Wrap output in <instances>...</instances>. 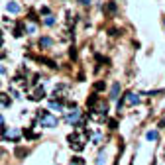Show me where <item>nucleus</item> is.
I'll list each match as a JSON object with an SVG mask.
<instances>
[{
	"label": "nucleus",
	"instance_id": "obj_7",
	"mask_svg": "<svg viewBox=\"0 0 165 165\" xmlns=\"http://www.w3.org/2000/svg\"><path fill=\"white\" fill-rule=\"evenodd\" d=\"M30 98H31V100H41V98H45V90L41 89V87H39V89H35L34 93L30 94Z\"/></svg>",
	"mask_w": 165,
	"mask_h": 165
},
{
	"label": "nucleus",
	"instance_id": "obj_24",
	"mask_svg": "<svg viewBox=\"0 0 165 165\" xmlns=\"http://www.w3.org/2000/svg\"><path fill=\"white\" fill-rule=\"evenodd\" d=\"M79 2H81V4H85V6H87V4H90V0H79Z\"/></svg>",
	"mask_w": 165,
	"mask_h": 165
},
{
	"label": "nucleus",
	"instance_id": "obj_8",
	"mask_svg": "<svg viewBox=\"0 0 165 165\" xmlns=\"http://www.w3.org/2000/svg\"><path fill=\"white\" fill-rule=\"evenodd\" d=\"M10 104H12L10 97H8V94H4V93H0V106H2V108H8Z\"/></svg>",
	"mask_w": 165,
	"mask_h": 165
},
{
	"label": "nucleus",
	"instance_id": "obj_25",
	"mask_svg": "<svg viewBox=\"0 0 165 165\" xmlns=\"http://www.w3.org/2000/svg\"><path fill=\"white\" fill-rule=\"evenodd\" d=\"M0 126H4V118H2V116H0Z\"/></svg>",
	"mask_w": 165,
	"mask_h": 165
},
{
	"label": "nucleus",
	"instance_id": "obj_22",
	"mask_svg": "<svg viewBox=\"0 0 165 165\" xmlns=\"http://www.w3.org/2000/svg\"><path fill=\"white\" fill-rule=\"evenodd\" d=\"M69 55H71L73 59H75V57H77V51H75V47H71V51H69Z\"/></svg>",
	"mask_w": 165,
	"mask_h": 165
},
{
	"label": "nucleus",
	"instance_id": "obj_14",
	"mask_svg": "<svg viewBox=\"0 0 165 165\" xmlns=\"http://www.w3.org/2000/svg\"><path fill=\"white\" fill-rule=\"evenodd\" d=\"M146 138H147V140H157V130H150V132H147V134H146Z\"/></svg>",
	"mask_w": 165,
	"mask_h": 165
},
{
	"label": "nucleus",
	"instance_id": "obj_17",
	"mask_svg": "<svg viewBox=\"0 0 165 165\" xmlns=\"http://www.w3.org/2000/svg\"><path fill=\"white\" fill-rule=\"evenodd\" d=\"M45 24H47V26H53V24H55V18H53L51 14H47V16H45Z\"/></svg>",
	"mask_w": 165,
	"mask_h": 165
},
{
	"label": "nucleus",
	"instance_id": "obj_11",
	"mask_svg": "<svg viewBox=\"0 0 165 165\" xmlns=\"http://www.w3.org/2000/svg\"><path fill=\"white\" fill-rule=\"evenodd\" d=\"M51 45H53V41L49 38H41L39 39V47H51Z\"/></svg>",
	"mask_w": 165,
	"mask_h": 165
},
{
	"label": "nucleus",
	"instance_id": "obj_13",
	"mask_svg": "<svg viewBox=\"0 0 165 165\" xmlns=\"http://www.w3.org/2000/svg\"><path fill=\"white\" fill-rule=\"evenodd\" d=\"M104 163H106V151H100L98 159H97V165H104Z\"/></svg>",
	"mask_w": 165,
	"mask_h": 165
},
{
	"label": "nucleus",
	"instance_id": "obj_26",
	"mask_svg": "<svg viewBox=\"0 0 165 165\" xmlns=\"http://www.w3.org/2000/svg\"><path fill=\"white\" fill-rule=\"evenodd\" d=\"M4 155V150H2V147H0V157H2Z\"/></svg>",
	"mask_w": 165,
	"mask_h": 165
},
{
	"label": "nucleus",
	"instance_id": "obj_5",
	"mask_svg": "<svg viewBox=\"0 0 165 165\" xmlns=\"http://www.w3.org/2000/svg\"><path fill=\"white\" fill-rule=\"evenodd\" d=\"M20 136H22V134H20V130H16V128H10V130H8V128H4V130H2V138H4V140L18 142Z\"/></svg>",
	"mask_w": 165,
	"mask_h": 165
},
{
	"label": "nucleus",
	"instance_id": "obj_4",
	"mask_svg": "<svg viewBox=\"0 0 165 165\" xmlns=\"http://www.w3.org/2000/svg\"><path fill=\"white\" fill-rule=\"evenodd\" d=\"M140 94H136V93H126V97L122 98V102H118V108L122 104H128V106H136V104H140Z\"/></svg>",
	"mask_w": 165,
	"mask_h": 165
},
{
	"label": "nucleus",
	"instance_id": "obj_2",
	"mask_svg": "<svg viewBox=\"0 0 165 165\" xmlns=\"http://www.w3.org/2000/svg\"><path fill=\"white\" fill-rule=\"evenodd\" d=\"M38 122L41 124V128H57V124H59L57 116H53L47 110H38Z\"/></svg>",
	"mask_w": 165,
	"mask_h": 165
},
{
	"label": "nucleus",
	"instance_id": "obj_6",
	"mask_svg": "<svg viewBox=\"0 0 165 165\" xmlns=\"http://www.w3.org/2000/svg\"><path fill=\"white\" fill-rule=\"evenodd\" d=\"M67 85H59V87H55V90H53V100H57V98H65V94H67Z\"/></svg>",
	"mask_w": 165,
	"mask_h": 165
},
{
	"label": "nucleus",
	"instance_id": "obj_16",
	"mask_svg": "<svg viewBox=\"0 0 165 165\" xmlns=\"http://www.w3.org/2000/svg\"><path fill=\"white\" fill-rule=\"evenodd\" d=\"M71 165H85V159H83V157H73Z\"/></svg>",
	"mask_w": 165,
	"mask_h": 165
},
{
	"label": "nucleus",
	"instance_id": "obj_18",
	"mask_svg": "<svg viewBox=\"0 0 165 165\" xmlns=\"http://www.w3.org/2000/svg\"><path fill=\"white\" fill-rule=\"evenodd\" d=\"M35 30H38V28H35L34 24H28V26H26V31H28V34H35Z\"/></svg>",
	"mask_w": 165,
	"mask_h": 165
},
{
	"label": "nucleus",
	"instance_id": "obj_23",
	"mask_svg": "<svg viewBox=\"0 0 165 165\" xmlns=\"http://www.w3.org/2000/svg\"><path fill=\"white\" fill-rule=\"evenodd\" d=\"M94 89H97V90H102V89H104V83H97V87H94Z\"/></svg>",
	"mask_w": 165,
	"mask_h": 165
},
{
	"label": "nucleus",
	"instance_id": "obj_21",
	"mask_svg": "<svg viewBox=\"0 0 165 165\" xmlns=\"http://www.w3.org/2000/svg\"><path fill=\"white\" fill-rule=\"evenodd\" d=\"M108 126L112 128V130H116V126H118V122H116V120H108Z\"/></svg>",
	"mask_w": 165,
	"mask_h": 165
},
{
	"label": "nucleus",
	"instance_id": "obj_3",
	"mask_svg": "<svg viewBox=\"0 0 165 165\" xmlns=\"http://www.w3.org/2000/svg\"><path fill=\"white\" fill-rule=\"evenodd\" d=\"M81 118H83V114H81V110H79L77 106H73L69 112H65V122L67 124H77Z\"/></svg>",
	"mask_w": 165,
	"mask_h": 165
},
{
	"label": "nucleus",
	"instance_id": "obj_15",
	"mask_svg": "<svg viewBox=\"0 0 165 165\" xmlns=\"http://www.w3.org/2000/svg\"><path fill=\"white\" fill-rule=\"evenodd\" d=\"M106 12H108V14H114V12H116V4H114V2H108V4H106Z\"/></svg>",
	"mask_w": 165,
	"mask_h": 165
},
{
	"label": "nucleus",
	"instance_id": "obj_12",
	"mask_svg": "<svg viewBox=\"0 0 165 165\" xmlns=\"http://www.w3.org/2000/svg\"><path fill=\"white\" fill-rule=\"evenodd\" d=\"M8 12H12V14H18V12H20V6H18L16 2H10V4H8Z\"/></svg>",
	"mask_w": 165,
	"mask_h": 165
},
{
	"label": "nucleus",
	"instance_id": "obj_1",
	"mask_svg": "<svg viewBox=\"0 0 165 165\" xmlns=\"http://www.w3.org/2000/svg\"><path fill=\"white\" fill-rule=\"evenodd\" d=\"M69 146L73 147L75 151H83L85 150V143L89 142V136H87V132L85 130H75L73 134H69Z\"/></svg>",
	"mask_w": 165,
	"mask_h": 165
},
{
	"label": "nucleus",
	"instance_id": "obj_9",
	"mask_svg": "<svg viewBox=\"0 0 165 165\" xmlns=\"http://www.w3.org/2000/svg\"><path fill=\"white\" fill-rule=\"evenodd\" d=\"M49 108L55 110V112H63V102H59V100H51V102H49Z\"/></svg>",
	"mask_w": 165,
	"mask_h": 165
},
{
	"label": "nucleus",
	"instance_id": "obj_27",
	"mask_svg": "<svg viewBox=\"0 0 165 165\" xmlns=\"http://www.w3.org/2000/svg\"><path fill=\"white\" fill-rule=\"evenodd\" d=\"M0 45H2V38H0Z\"/></svg>",
	"mask_w": 165,
	"mask_h": 165
},
{
	"label": "nucleus",
	"instance_id": "obj_19",
	"mask_svg": "<svg viewBox=\"0 0 165 165\" xmlns=\"http://www.w3.org/2000/svg\"><path fill=\"white\" fill-rule=\"evenodd\" d=\"M26 153H28V150H24V147H18V150H16V155L18 157H24Z\"/></svg>",
	"mask_w": 165,
	"mask_h": 165
},
{
	"label": "nucleus",
	"instance_id": "obj_20",
	"mask_svg": "<svg viewBox=\"0 0 165 165\" xmlns=\"http://www.w3.org/2000/svg\"><path fill=\"white\" fill-rule=\"evenodd\" d=\"M24 136H26V138H30V140H34V138H35V134H34L31 130H26V132H24Z\"/></svg>",
	"mask_w": 165,
	"mask_h": 165
},
{
	"label": "nucleus",
	"instance_id": "obj_10",
	"mask_svg": "<svg viewBox=\"0 0 165 165\" xmlns=\"http://www.w3.org/2000/svg\"><path fill=\"white\" fill-rule=\"evenodd\" d=\"M118 93H120V83H114L112 85V90H110V98L116 100V98H118Z\"/></svg>",
	"mask_w": 165,
	"mask_h": 165
}]
</instances>
